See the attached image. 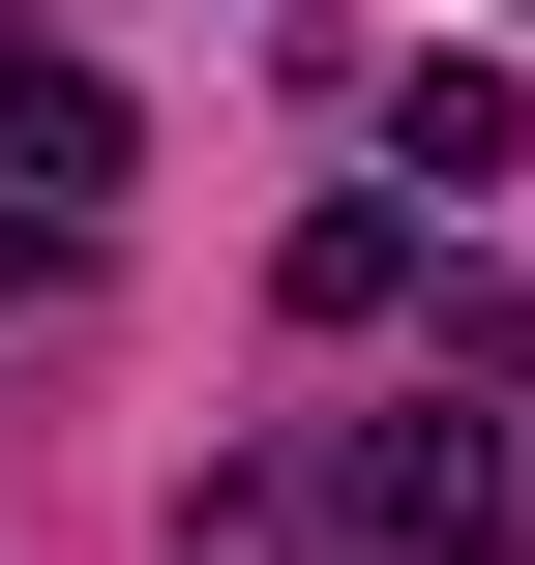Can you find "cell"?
<instances>
[{
    "label": "cell",
    "mask_w": 535,
    "mask_h": 565,
    "mask_svg": "<svg viewBox=\"0 0 535 565\" xmlns=\"http://www.w3.org/2000/svg\"><path fill=\"white\" fill-rule=\"evenodd\" d=\"M387 149H417V179H506L535 89H506V60H417V89H387Z\"/></svg>",
    "instance_id": "obj_3"
},
{
    "label": "cell",
    "mask_w": 535,
    "mask_h": 565,
    "mask_svg": "<svg viewBox=\"0 0 535 565\" xmlns=\"http://www.w3.org/2000/svg\"><path fill=\"white\" fill-rule=\"evenodd\" d=\"M387 298H417V209H387V179H357V209H298V328H387Z\"/></svg>",
    "instance_id": "obj_2"
},
{
    "label": "cell",
    "mask_w": 535,
    "mask_h": 565,
    "mask_svg": "<svg viewBox=\"0 0 535 565\" xmlns=\"http://www.w3.org/2000/svg\"><path fill=\"white\" fill-rule=\"evenodd\" d=\"M0 209H119V89L89 60H0Z\"/></svg>",
    "instance_id": "obj_1"
}]
</instances>
